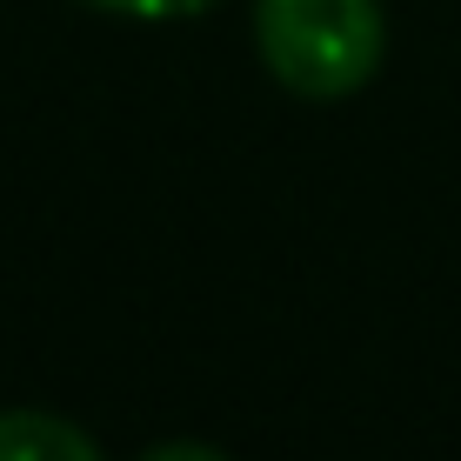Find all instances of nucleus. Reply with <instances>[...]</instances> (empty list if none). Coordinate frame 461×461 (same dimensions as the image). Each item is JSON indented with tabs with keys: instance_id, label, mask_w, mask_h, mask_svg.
<instances>
[{
	"instance_id": "f257e3e1",
	"label": "nucleus",
	"mask_w": 461,
	"mask_h": 461,
	"mask_svg": "<svg viewBox=\"0 0 461 461\" xmlns=\"http://www.w3.org/2000/svg\"><path fill=\"white\" fill-rule=\"evenodd\" d=\"M254 54L301 101H348L381 74V0H254Z\"/></svg>"
},
{
	"instance_id": "f03ea898",
	"label": "nucleus",
	"mask_w": 461,
	"mask_h": 461,
	"mask_svg": "<svg viewBox=\"0 0 461 461\" xmlns=\"http://www.w3.org/2000/svg\"><path fill=\"white\" fill-rule=\"evenodd\" d=\"M0 461H107L81 421L47 408H0Z\"/></svg>"
},
{
	"instance_id": "7ed1b4c3",
	"label": "nucleus",
	"mask_w": 461,
	"mask_h": 461,
	"mask_svg": "<svg viewBox=\"0 0 461 461\" xmlns=\"http://www.w3.org/2000/svg\"><path fill=\"white\" fill-rule=\"evenodd\" d=\"M74 7L114 14V21H194V14L221 7V0H74Z\"/></svg>"
},
{
	"instance_id": "20e7f679",
	"label": "nucleus",
	"mask_w": 461,
	"mask_h": 461,
	"mask_svg": "<svg viewBox=\"0 0 461 461\" xmlns=\"http://www.w3.org/2000/svg\"><path fill=\"white\" fill-rule=\"evenodd\" d=\"M140 461H234V455L214 448V441H161V448H148Z\"/></svg>"
}]
</instances>
